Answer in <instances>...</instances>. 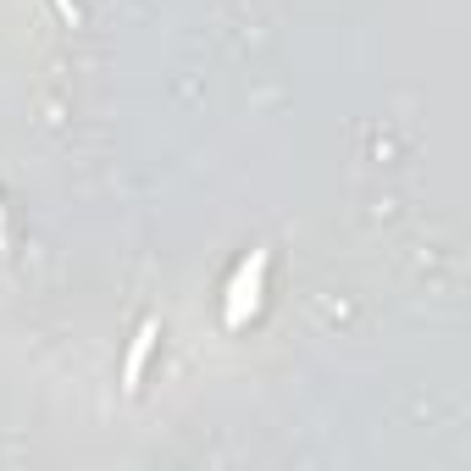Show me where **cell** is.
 <instances>
[{"mask_svg":"<svg viewBox=\"0 0 471 471\" xmlns=\"http://www.w3.org/2000/svg\"><path fill=\"white\" fill-rule=\"evenodd\" d=\"M261 272H266V250H255V255H250V261L239 266V283H233V305H228V327H239V322H244V294H250V305H255Z\"/></svg>","mask_w":471,"mask_h":471,"instance_id":"6da1fadb","label":"cell"},{"mask_svg":"<svg viewBox=\"0 0 471 471\" xmlns=\"http://www.w3.org/2000/svg\"><path fill=\"white\" fill-rule=\"evenodd\" d=\"M156 322H145L139 327V339H133V350H128V366H122V388L133 394V388H139V377H145V361H150V344H156Z\"/></svg>","mask_w":471,"mask_h":471,"instance_id":"7a4b0ae2","label":"cell"}]
</instances>
